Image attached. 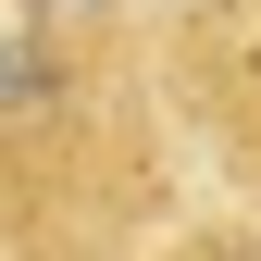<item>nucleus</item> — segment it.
Returning <instances> with one entry per match:
<instances>
[{
	"mask_svg": "<svg viewBox=\"0 0 261 261\" xmlns=\"http://www.w3.org/2000/svg\"><path fill=\"white\" fill-rule=\"evenodd\" d=\"M162 100L174 137L212 162L237 199H261V0H199L162 38Z\"/></svg>",
	"mask_w": 261,
	"mask_h": 261,
	"instance_id": "f257e3e1",
	"label": "nucleus"
},
{
	"mask_svg": "<svg viewBox=\"0 0 261 261\" xmlns=\"http://www.w3.org/2000/svg\"><path fill=\"white\" fill-rule=\"evenodd\" d=\"M162 261H261V224H199V237H174Z\"/></svg>",
	"mask_w": 261,
	"mask_h": 261,
	"instance_id": "f03ea898",
	"label": "nucleus"
}]
</instances>
